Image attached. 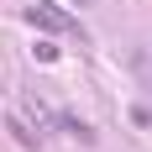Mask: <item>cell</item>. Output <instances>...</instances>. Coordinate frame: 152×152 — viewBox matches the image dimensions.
I'll return each mask as SVG.
<instances>
[{
    "label": "cell",
    "mask_w": 152,
    "mask_h": 152,
    "mask_svg": "<svg viewBox=\"0 0 152 152\" xmlns=\"http://www.w3.org/2000/svg\"><path fill=\"white\" fill-rule=\"evenodd\" d=\"M26 21L42 31H58V37H74V42H84V31H79V21L68 11H58V5H47V0H31L26 5Z\"/></svg>",
    "instance_id": "obj_1"
},
{
    "label": "cell",
    "mask_w": 152,
    "mask_h": 152,
    "mask_svg": "<svg viewBox=\"0 0 152 152\" xmlns=\"http://www.w3.org/2000/svg\"><path fill=\"white\" fill-rule=\"evenodd\" d=\"M5 131H11L16 142H26V147H42V137H37V131H31V126L21 121V115H11V121H5Z\"/></svg>",
    "instance_id": "obj_2"
},
{
    "label": "cell",
    "mask_w": 152,
    "mask_h": 152,
    "mask_svg": "<svg viewBox=\"0 0 152 152\" xmlns=\"http://www.w3.org/2000/svg\"><path fill=\"white\" fill-rule=\"evenodd\" d=\"M53 126H63V131H74L79 142H94V131H89L84 121H79V115H53Z\"/></svg>",
    "instance_id": "obj_3"
},
{
    "label": "cell",
    "mask_w": 152,
    "mask_h": 152,
    "mask_svg": "<svg viewBox=\"0 0 152 152\" xmlns=\"http://www.w3.org/2000/svg\"><path fill=\"white\" fill-rule=\"evenodd\" d=\"M37 63H58V42H37Z\"/></svg>",
    "instance_id": "obj_4"
},
{
    "label": "cell",
    "mask_w": 152,
    "mask_h": 152,
    "mask_svg": "<svg viewBox=\"0 0 152 152\" xmlns=\"http://www.w3.org/2000/svg\"><path fill=\"white\" fill-rule=\"evenodd\" d=\"M79 5H89V0H79Z\"/></svg>",
    "instance_id": "obj_5"
}]
</instances>
